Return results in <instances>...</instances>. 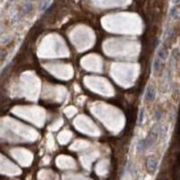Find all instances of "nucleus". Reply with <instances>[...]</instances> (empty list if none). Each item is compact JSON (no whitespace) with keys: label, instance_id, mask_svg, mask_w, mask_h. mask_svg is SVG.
<instances>
[{"label":"nucleus","instance_id":"8","mask_svg":"<svg viewBox=\"0 0 180 180\" xmlns=\"http://www.w3.org/2000/svg\"><path fill=\"white\" fill-rule=\"evenodd\" d=\"M144 116H145V109L142 108L139 111V116H138V124H142L144 122Z\"/></svg>","mask_w":180,"mask_h":180},{"label":"nucleus","instance_id":"10","mask_svg":"<svg viewBox=\"0 0 180 180\" xmlns=\"http://www.w3.org/2000/svg\"><path fill=\"white\" fill-rule=\"evenodd\" d=\"M161 115H162V113H161V111H156V114H155V117H156V121H160Z\"/></svg>","mask_w":180,"mask_h":180},{"label":"nucleus","instance_id":"12","mask_svg":"<svg viewBox=\"0 0 180 180\" xmlns=\"http://www.w3.org/2000/svg\"><path fill=\"white\" fill-rule=\"evenodd\" d=\"M31 1H32V0H28V2H31Z\"/></svg>","mask_w":180,"mask_h":180},{"label":"nucleus","instance_id":"4","mask_svg":"<svg viewBox=\"0 0 180 180\" xmlns=\"http://www.w3.org/2000/svg\"><path fill=\"white\" fill-rule=\"evenodd\" d=\"M157 56L160 59L161 61L167 60V58H168V50H167V48H166V45H164V47H161V48L158 49Z\"/></svg>","mask_w":180,"mask_h":180},{"label":"nucleus","instance_id":"9","mask_svg":"<svg viewBox=\"0 0 180 180\" xmlns=\"http://www.w3.org/2000/svg\"><path fill=\"white\" fill-rule=\"evenodd\" d=\"M174 34H175L174 29H169V30H168V31H167V33H166V36H167V38H168V39H170L171 37L174 36Z\"/></svg>","mask_w":180,"mask_h":180},{"label":"nucleus","instance_id":"7","mask_svg":"<svg viewBox=\"0 0 180 180\" xmlns=\"http://www.w3.org/2000/svg\"><path fill=\"white\" fill-rule=\"evenodd\" d=\"M32 9H33L32 3H31V2H27V3H24V6H23L22 12L24 13V14H27V13L31 12V11H32Z\"/></svg>","mask_w":180,"mask_h":180},{"label":"nucleus","instance_id":"11","mask_svg":"<svg viewBox=\"0 0 180 180\" xmlns=\"http://www.w3.org/2000/svg\"><path fill=\"white\" fill-rule=\"evenodd\" d=\"M172 1V3H174V6H177L178 3L180 2V0H171Z\"/></svg>","mask_w":180,"mask_h":180},{"label":"nucleus","instance_id":"2","mask_svg":"<svg viewBox=\"0 0 180 180\" xmlns=\"http://www.w3.org/2000/svg\"><path fill=\"white\" fill-rule=\"evenodd\" d=\"M156 94H157L156 88L153 85H148L147 88H146V92H145V101L149 102V103L154 102L155 98H156Z\"/></svg>","mask_w":180,"mask_h":180},{"label":"nucleus","instance_id":"5","mask_svg":"<svg viewBox=\"0 0 180 180\" xmlns=\"http://www.w3.org/2000/svg\"><path fill=\"white\" fill-rule=\"evenodd\" d=\"M161 66H162V61L158 56H156V59L154 60V64H153V71H154V73H158V72L160 71Z\"/></svg>","mask_w":180,"mask_h":180},{"label":"nucleus","instance_id":"1","mask_svg":"<svg viewBox=\"0 0 180 180\" xmlns=\"http://www.w3.org/2000/svg\"><path fill=\"white\" fill-rule=\"evenodd\" d=\"M160 128H161L160 126L157 125L156 127H154V128L151 129V132L149 133V135H148L146 138L139 140L138 144H137V149H138V151L143 153V151L147 150L148 148H150L154 146L155 143L157 142L159 133H160V130H161Z\"/></svg>","mask_w":180,"mask_h":180},{"label":"nucleus","instance_id":"3","mask_svg":"<svg viewBox=\"0 0 180 180\" xmlns=\"http://www.w3.org/2000/svg\"><path fill=\"white\" fill-rule=\"evenodd\" d=\"M157 165H158L157 159H156L155 157H153V156L147 159V169L149 172H151V174L156 171V169H157Z\"/></svg>","mask_w":180,"mask_h":180},{"label":"nucleus","instance_id":"6","mask_svg":"<svg viewBox=\"0 0 180 180\" xmlns=\"http://www.w3.org/2000/svg\"><path fill=\"white\" fill-rule=\"evenodd\" d=\"M169 16H170V18H172V19H178V18H179V9H178L177 6L171 7Z\"/></svg>","mask_w":180,"mask_h":180}]
</instances>
